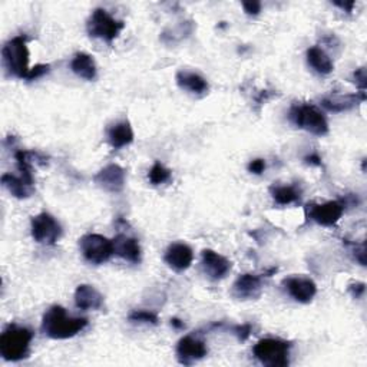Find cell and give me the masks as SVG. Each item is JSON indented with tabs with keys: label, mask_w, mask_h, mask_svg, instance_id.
Instances as JSON below:
<instances>
[{
	"label": "cell",
	"mask_w": 367,
	"mask_h": 367,
	"mask_svg": "<svg viewBox=\"0 0 367 367\" xmlns=\"http://www.w3.org/2000/svg\"><path fill=\"white\" fill-rule=\"evenodd\" d=\"M88 326V318L67 316L66 310L60 306L51 307L42 318V332L53 340H66L75 337L84 332Z\"/></svg>",
	"instance_id": "cell-1"
},
{
	"label": "cell",
	"mask_w": 367,
	"mask_h": 367,
	"mask_svg": "<svg viewBox=\"0 0 367 367\" xmlns=\"http://www.w3.org/2000/svg\"><path fill=\"white\" fill-rule=\"evenodd\" d=\"M32 340L33 333L30 328L19 324H9L0 336V356L6 361L23 360L29 356Z\"/></svg>",
	"instance_id": "cell-2"
},
{
	"label": "cell",
	"mask_w": 367,
	"mask_h": 367,
	"mask_svg": "<svg viewBox=\"0 0 367 367\" xmlns=\"http://www.w3.org/2000/svg\"><path fill=\"white\" fill-rule=\"evenodd\" d=\"M2 59L6 70L11 75L26 79L29 73V51L27 38L25 34H19L8 41L2 49Z\"/></svg>",
	"instance_id": "cell-3"
},
{
	"label": "cell",
	"mask_w": 367,
	"mask_h": 367,
	"mask_svg": "<svg viewBox=\"0 0 367 367\" xmlns=\"http://www.w3.org/2000/svg\"><path fill=\"white\" fill-rule=\"evenodd\" d=\"M288 120L295 127L304 129L316 136H323L328 132V124L326 117L314 105L302 103L291 106L288 112Z\"/></svg>",
	"instance_id": "cell-4"
},
{
	"label": "cell",
	"mask_w": 367,
	"mask_h": 367,
	"mask_svg": "<svg viewBox=\"0 0 367 367\" xmlns=\"http://www.w3.org/2000/svg\"><path fill=\"white\" fill-rule=\"evenodd\" d=\"M291 345L281 339H262L252 347L254 357L269 367H285L290 364Z\"/></svg>",
	"instance_id": "cell-5"
},
{
	"label": "cell",
	"mask_w": 367,
	"mask_h": 367,
	"mask_svg": "<svg viewBox=\"0 0 367 367\" xmlns=\"http://www.w3.org/2000/svg\"><path fill=\"white\" fill-rule=\"evenodd\" d=\"M124 22L115 19L112 15H109L105 9H95L88 20V33L92 38L102 39L108 44L114 42L121 30L124 29Z\"/></svg>",
	"instance_id": "cell-6"
},
{
	"label": "cell",
	"mask_w": 367,
	"mask_h": 367,
	"mask_svg": "<svg viewBox=\"0 0 367 367\" xmlns=\"http://www.w3.org/2000/svg\"><path fill=\"white\" fill-rule=\"evenodd\" d=\"M85 260L91 264H103L115 254L114 243L101 234H86L79 240Z\"/></svg>",
	"instance_id": "cell-7"
},
{
	"label": "cell",
	"mask_w": 367,
	"mask_h": 367,
	"mask_svg": "<svg viewBox=\"0 0 367 367\" xmlns=\"http://www.w3.org/2000/svg\"><path fill=\"white\" fill-rule=\"evenodd\" d=\"M32 237L39 244L53 245L62 237V226L53 215L41 212L32 218Z\"/></svg>",
	"instance_id": "cell-8"
},
{
	"label": "cell",
	"mask_w": 367,
	"mask_h": 367,
	"mask_svg": "<svg viewBox=\"0 0 367 367\" xmlns=\"http://www.w3.org/2000/svg\"><path fill=\"white\" fill-rule=\"evenodd\" d=\"M208 354V347L204 340L197 336H184L176 345V359L184 366H191L202 360Z\"/></svg>",
	"instance_id": "cell-9"
},
{
	"label": "cell",
	"mask_w": 367,
	"mask_h": 367,
	"mask_svg": "<svg viewBox=\"0 0 367 367\" xmlns=\"http://www.w3.org/2000/svg\"><path fill=\"white\" fill-rule=\"evenodd\" d=\"M345 210L346 204L342 201H327L323 204L311 205L309 215L318 226L333 227L339 223Z\"/></svg>",
	"instance_id": "cell-10"
},
{
	"label": "cell",
	"mask_w": 367,
	"mask_h": 367,
	"mask_svg": "<svg viewBox=\"0 0 367 367\" xmlns=\"http://www.w3.org/2000/svg\"><path fill=\"white\" fill-rule=\"evenodd\" d=\"M94 181L98 187L108 193H121L125 188L127 172L118 164H109L94 176Z\"/></svg>",
	"instance_id": "cell-11"
},
{
	"label": "cell",
	"mask_w": 367,
	"mask_h": 367,
	"mask_svg": "<svg viewBox=\"0 0 367 367\" xmlns=\"http://www.w3.org/2000/svg\"><path fill=\"white\" fill-rule=\"evenodd\" d=\"M201 267L204 274L214 280H223L231 271V262L214 250H204L201 254Z\"/></svg>",
	"instance_id": "cell-12"
},
{
	"label": "cell",
	"mask_w": 367,
	"mask_h": 367,
	"mask_svg": "<svg viewBox=\"0 0 367 367\" xmlns=\"http://www.w3.org/2000/svg\"><path fill=\"white\" fill-rule=\"evenodd\" d=\"M283 285L292 299L304 304L310 303L317 292L316 283L311 278L303 276L288 277L283 281Z\"/></svg>",
	"instance_id": "cell-13"
},
{
	"label": "cell",
	"mask_w": 367,
	"mask_h": 367,
	"mask_svg": "<svg viewBox=\"0 0 367 367\" xmlns=\"http://www.w3.org/2000/svg\"><path fill=\"white\" fill-rule=\"evenodd\" d=\"M263 291V280L255 274H241L233 284L231 295L238 300H252L260 297Z\"/></svg>",
	"instance_id": "cell-14"
},
{
	"label": "cell",
	"mask_w": 367,
	"mask_h": 367,
	"mask_svg": "<svg viewBox=\"0 0 367 367\" xmlns=\"http://www.w3.org/2000/svg\"><path fill=\"white\" fill-rule=\"evenodd\" d=\"M165 263L175 271H184L191 267L194 262V251L184 243H174L165 251Z\"/></svg>",
	"instance_id": "cell-15"
},
{
	"label": "cell",
	"mask_w": 367,
	"mask_h": 367,
	"mask_svg": "<svg viewBox=\"0 0 367 367\" xmlns=\"http://www.w3.org/2000/svg\"><path fill=\"white\" fill-rule=\"evenodd\" d=\"M366 101L364 92L356 94H346V95H330L321 99L323 108H326L330 112H346L357 106L360 102Z\"/></svg>",
	"instance_id": "cell-16"
},
{
	"label": "cell",
	"mask_w": 367,
	"mask_h": 367,
	"mask_svg": "<svg viewBox=\"0 0 367 367\" xmlns=\"http://www.w3.org/2000/svg\"><path fill=\"white\" fill-rule=\"evenodd\" d=\"M2 186L19 200L29 198L34 191V181L25 178L23 175L5 174L2 175Z\"/></svg>",
	"instance_id": "cell-17"
},
{
	"label": "cell",
	"mask_w": 367,
	"mask_h": 367,
	"mask_svg": "<svg viewBox=\"0 0 367 367\" xmlns=\"http://www.w3.org/2000/svg\"><path fill=\"white\" fill-rule=\"evenodd\" d=\"M75 304L81 310H101L103 307V296L89 284H81L75 291Z\"/></svg>",
	"instance_id": "cell-18"
},
{
	"label": "cell",
	"mask_w": 367,
	"mask_h": 367,
	"mask_svg": "<svg viewBox=\"0 0 367 367\" xmlns=\"http://www.w3.org/2000/svg\"><path fill=\"white\" fill-rule=\"evenodd\" d=\"M112 243L115 254L120 255L121 259L134 264H138L141 262V247L136 238L127 234H120Z\"/></svg>",
	"instance_id": "cell-19"
},
{
	"label": "cell",
	"mask_w": 367,
	"mask_h": 367,
	"mask_svg": "<svg viewBox=\"0 0 367 367\" xmlns=\"http://www.w3.org/2000/svg\"><path fill=\"white\" fill-rule=\"evenodd\" d=\"M176 84L181 89L187 91L194 95H204L208 92V82L204 77H201L197 72L191 70H179L176 73Z\"/></svg>",
	"instance_id": "cell-20"
},
{
	"label": "cell",
	"mask_w": 367,
	"mask_h": 367,
	"mask_svg": "<svg viewBox=\"0 0 367 367\" xmlns=\"http://www.w3.org/2000/svg\"><path fill=\"white\" fill-rule=\"evenodd\" d=\"M70 69L77 77H79L81 79H85V81H94L98 73L94 56H91L89 53H85V52H79L73 56V59L70 62Z\"/></svg>",
	"instance_id": "cell-21"
},
{
	"label": "cell",
	"mask_w": 367,
	"mask_h": 367,
	"mask_svg": "<svg viewBox=\"0 0 367 367\" xmlns=\"http://www.w3.org/2000/svg\"><path fill=\"white\" fill-rule=\"evenodd\" d=\"M108 141L114 150H121L132 143L134 131L128 121H120L108 129Z\"/></svg>",
	"instance_id": "cell-22"
},
{
	"label": "cell",
	"mask_w": 367,
	"mask_h": 367,
	"mask_svg": "<svg viewBox=\"0 0 367 367\" xmlns=\"http://www.w3.org/2000/svg\"><path fill=\"white\" fill-rule=\"evenodd\" d=\"M307 62L320 75H328L335 69V65L330 58L321 48L311 46L307 49Z\"/></svg>",
	"instance_id": "cell-23"
},
{
	"label": "cell",
	"mask_w": 367,
	"mask_h": 367,
	"mask_svg": "<svg viewBox=\"0 0 367 367\" xmlns=\"http://www.w3.org/2000/svg\"><path fill=\"white\" fill-rule=\"evenodd\" d=\"M271 195L274 201L280 205H290L300 200V191L292 186H277L271 188Z\"/></svg>",
	"instance_id": "cell-24"
},
{
	"label": "cell",
	"mask_w": 367,
	"mask_h": 367,
	"mask_svg": "<svg viewBox=\"0 0 367 367\" xmlns=\"http://www.w3.org/2000/svg\"><path fill=\"white\" fill-rule=\"evenodd\" d=\"M148 176L154 186H161V184H165L167 181L171 179V171L167 167H164L161 162H155L150 169Z\"/></svg>",
	"instance_id": "cell-25"
},
{
	"label": "cell",
	"mask_w": 367,
	"mask_h": 367,
	"mask_svg": "<svg viewBox=\"0 0 367 367\" xmlns=\"http://www.w3.org/2000/svg\"><path fill=\"white\" fill-rule=\"evenodd\" d=\"M128 320L141 324H158V316L148 310H135L128 316Z\"/></svg>",
	"instance_id": "cell-26"
},
{
	"label": "cell",
	"mask_w": 367,
	"mask_h": 367,
	"mask_svg": "<svg viewBox=\"0 0 367 367\" xmlns=\"http://www.w3.org/2000/svg\"><path fill=\"white\" fill-rule=\"evenodd\" d=\"M49 70H51V66H49V65H36L34 67H32V69L29 70L26 79H27V81H36V79L42 78L44 75H46V73H48Z\"/></svg>",
	"instance_id": "cell-27"
},
{
	"label": "cell",
	"mask_w": 367,
	"mask_h": 367,
	"mask_svg": "<svg viewBox=\"0 0 367 367\" xmlns=\"http://www.w3.org/2000/svg\"><path fill=\"white\" fill-rule=\"evenodd\" d=\"M251 326L250 324H243V326H234L233 333L237 336L240 342H245L251 336Z\"/></svg>",
	"instance_id": "cell-28"
},
{
	"label": "cell",
	"mask_w": 367,
	"mask_h": 367,
	"mask_svg": "<svg viewBox=\"0 0 367 367\" xmlns=\"http://www.w3.org/2000/svg\"><path fill=\"white\" fill-rule=\"evenodd\" d=\"M353 79H354V84L361 89V92H364V89H366V86H367L366 69H364V67L356 69V72L353 73Z\"/></svg>",
	"instance_id": "cell-29"
},
{
	"label": "cell",
	"mask_w": 367,
	"mask_h": 367,
	"mask_svg": "<svg viewBox=\"0 0 367 367\" xmlns=\"http://www.w3.org/2000/svg\"><path fill=\"white\" fill-rule=\"evenodd\" d=\"M266 161L262 160V158H257V160H252L250 164H248V171L251 174H255V175H262L264 171H266Z\"/></svg>",
	"instance_id": "cell-30"
},
{
	"label": "cell",
	"mask_w": 367,
	"mask_h": 367,
	"mask_svg": "<svg viewBox=\"0 0 367 367\" xmlns=\"http://www.w3.org/2000/svg\"><path fill=\"white\" fill-rule=\"evenodd\" d=\"M243 8L245 11V13L248 15H259L262 12V4L260 2H255V0H252V2H244L243 4Z\"/></svg>",
	"instance_id": "cell-31"
},
{
	"label": "cell",
	"mask_w": 367,
	"mask_h": 367,
	"mask_svg": "<svg viewBox=\"0 0 367 367\" xmlns=\"http://www.w3.org/2000/svg\"><path fill=\"white\" fill-rule=\"evenodd\" d=\"M366 291V285L364 283H356V284H352L349 287V292L354 297V299H360Z\"/></svg>",
	"instance_id": "cell-32"
},
{
	"label": "cell",
	"mask_w": 367,
	"mask_h": 367,
	"mask_svg": "<svg viewBox=\"0 0 367 367\" xmlns=\"http://www.w3.org/2000/svg\"><path fill=\"white\" fill-rule=\"evenodd\" d=\"M304 161H306V164H309V165H313V167H321V158H320L317 154H311V155L306 157Z\"/></svg>",
	"instance_id": "cell-33"
},
{
	"label": "cell",
	"mask_w": 367,
	"mask_h": 367,
	"mask_svg": "<svg viewBox=\"0 0 367 367\" xmlns=\"http://www.w3.org/2000/svg\"><path fill=\"white\" fill-rule=\"evenodd\" d=\"M335 5H336V6H339V8H342V9H345V11H347V12H352V9H353V6H354V2H349V4L336 2Z\"/></svg>",
	"instance_id": "cell-34"
},
{
	"label": "cell",
	"mask_w": 367,
	"mask_h": 367,
	"mask_svg": "<svg viewBox=\"0 0 367 367\" xmlns=\"http://www.w3.org/2000/svg\"><path fill=\"white\" fill-rule=\"evenodd\" d=\"M171 324H172L175 328H184V326H186V324H184V321H181V320H178V318H172V320H171Z\"/></svg>",
	"instance_id": "cell-35"
}]
</instances>
